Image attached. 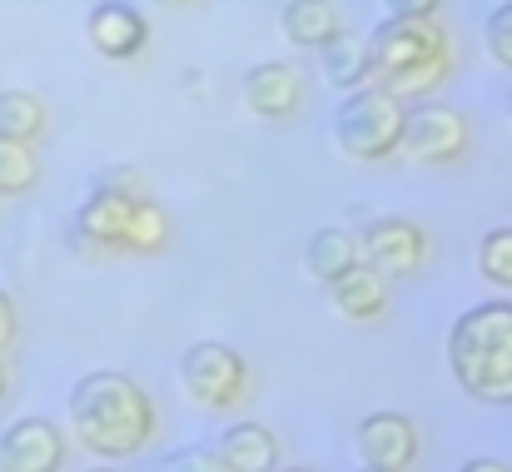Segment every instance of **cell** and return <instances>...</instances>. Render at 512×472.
Returning <instances> with one entry per match:
<instances>
[{
    "mask_svg": "<svg viewBox=\"0 0 512 472\" xmlns=\"http://www.w3.org/2000/svg\"><path fill=\"white\" fill-rule=\"evenodd\" d=\"M155 5H165V10H184V5H194V0H155Z\"/></svg>",
    "mask_w": 512,
    "mask_h": 472,
    "instance_id": "83f0119b",
    "label": "cell"
},
{
    "mask_svg": "<svg viewBox=\"0 0 512 472\" xmlns=\"http://www.w3.org/2000/svg\"><path fill=\"white\" fill-rule=\"evenodd\" d=\"M508 120H512V90H508Z\"/></svg>",
    "mask_w": 512,
    "mask_h": 472,
    "instance_id": "1f68e13d",
    "label": "cell"
},
{
    "mask_svg": "<svg viewBox=\"0 0 512 472\" xmlns=\"http://www.w3.org/2000/svg\"><path fill=\"white\" fill-rule=\"evenodd\" d=\"M35 179H40L35 150H30L25 140L0 135V199H20V194H30Z\"/></svg>",
    "mask_w": 512,
    "mask_h": 472,
    "instance_id": "ffe728a7",
    "label": "cell"
},
{
    "mask_svg": "<svg viewBox=\"0 0 512 472\" xmlns=\"http://www.w3.org/2000/svg\"><path fill=\"white\" fill-rule=\"evenodd\" d=\"M279 438L264 423H234L219 438V458L229 463V472H274L279 468Z\"/></svg>",
    "mask_w": 512,
    "mask_h": 472,
    "instance_id": "9a60e30c",
    "label": "cell"
},
{
    "mask_svg": "<svg viewBox=\"0 0 512 472\" xmlns=\"http://www.w3.org/2000/svg\"><path fill=\"white\" fill-rule=\"evenodd\" d=\"M45 125H50V115H45L40 95H30V90H0V135L35 145L45 135Z\"/></svg>",
    "mask_w": 512,
    "mask_h": 472,
    "instance_id": "ac0fdd59",
    "label": "cell"
},
{
    "mask_svg": "<svg viewBox=\"0 0 512 472\" xmlns=\"http://www.w3.org/2000/svg\"><path fill=\"white\" fill-rule=\"evenodd\" d=\"M368 55H373V80L378 90L408 100L433 95L448 70H453V35L433 20H413V15H383L368 35Z\"/></svg>",
    "mask_w": 512,
    "mask_h": 472,
    "instance_id": "7a4b0ae2",
    "label": "cell"
},
{
    "mask_svg": "<svg viewBox=\"0 0 512 472\" xmlns=\"http://www.w3.org/2000/svg\"><path fill=\"white\" fill-rule=\"evenodd\" d=\"M130 204L125 194H110V189H90V199L75 209V224H70V244L80 254H115L125 249V224H130Z\"/></svg>",
    "mask_w": 512,
    "mask_h": 472,
    "instance_id": "8fae6325",
    "label": "cell"
},
{
    "mask_svg": "<svg viewBox=\"0 0 512 472\" xmlns=\"http://www.w3.org/2000/svg\"><path fill=\"white\" fill-rule=\"evenodd\" d=\"M170 244V219H165V209L145 194V199H135L130 204V224H125V249L130 254H160Z\"/></svg>",
    "mask_w": 512,
    "mask_h": 472,
    "instance_id": "d6986e66",
    "label": "cell"
},
{
    "mask_svg": "<svg viewBox=\"0 0 512 472\" xmlns=\"http://www.w3.org/2000/svg\"><path fill=\"white\" fill-rule=\"evenodd\" d=\"M358 259H363V239H358L353 229H339V224L319 229V234L309 239V254H304V264H309V274H314L319 284L339 279L343 269H353Z\"/></svg>",
    "mask_w": 512,
    "mask_h": 472,
    "instance_id": "e0dca14e",
    "label": "cell"
},
{
    "mask_svg": "<svg viewBox=\"0 0 512 472\" xmlns=\"http://www.w3.org/2000/svg\"><path fill=\"white\" fill-rule=\"evenodd\" d=\"M279 30L294 50H324L343 30V10L334 0H289L279 10Z\"/></svg>",
    "mask_w": 512,
    "mask_h": 472,
    "instance_id": "5bb4252c",
    "label": "cell"
},
{
    "mask_svg": "<svg viewBox=\"0 0 512 472\" xmlns=\"http://www.w3.org/2000/svg\"><path fill=\"white\" fill-rule=\"evenodd\" d=\"M319 60H324V80H329L334 90H363V85L373 80L368 40H358V35H348V30H339V35L319 50Z\"/></svg>",
    "mask_w": 512,
    "mask_h": 472,
    "instance_id": "2e32d148",
    "label": "cell"
},
{
    "mask_svg": "<svg viewBox=\"0 0 512 472\" xmlns=\"http://www.w3.org/2000/svg\"><path fill=\"white\" fill-rule=\"evenodd\" d=\"M165 472H229V463L219 458V448H179L165 458Z\"/></svg>",
    "mask_w": 512,
    "mask_h": 472,
    "instance_id": "cb8c5ba5",
    "label": "cell"
},
{
    "mask_svg": "<svg viewBox=\"0 0 512 472\" xmlns=\"http://www.w3.org/2000/svg\"><path fill=\"white\" fill-rule=\"evenodd\" d=\"M448 368L478 403L512 408V304H478L448 333Z\"/></svg>",
    "mask_w": 512,
    "mask_h": 472,
    "instance_id": "3957f363",
    "label": "cell"
},
{
    "mask_svg": "<svg viewBox=\"0 0 512 472\" xmlns=\"http://www.w3.org/2000/svg\"><path fill=\"white\" fill-rule=\"evenodd\" d=\"M473 145V130L463 120V110L438 105V100H418L403 115V155L413 164H458Z\"/></svg>",
    "mask_w": 512,
    "mask_h": 472,
    "instance_id": "8992f818",
    "label": "cell"
},
{
    "mask_svg": "<svg viewBox=\"0 0 512 472\" xmlns=\"http://www.w3.org/2000/svg\"><path fill=\"white\" fill-rule=\"evenodd\" d=\"M363 259L383 274V279H403V274H418L428 264V234L413 224V219H373L363 234Z\"/></svg>",
    "mask_w": 512,
    "mask_h": 472,
    "instance_id": "ba28073f",
    "label": "cell"
},
{
    "mask_svg": "<svg viewBox=\"0 0 512 472\" xmlns=\"http://www.w3.org/2000/svg\"><path fill=\"white\" fill-rule=\"evenodd\" d=\"M179 383L189 393V403L209 408V413H224L244 398L249 388V363L239 348L229 343H194L179 363Z\"/></svg>",
    "mask_w": 512,
    "mask_h": 472,
    "instance_id": "5b68a950",
    "label": "cell"
},
{
    "mask_svg": "<svg viewBox=\"0 0 512 472\" xmlns=\"http://www.w3.org/2000/svg\"><path fill=\"white\" fill-rule=\"evenodd\" d=\"M403 115L408 105L378 85L348 90V100L334 110V145L358 164H383L403 150Z\"/></svg>",
    "mask_w": 512,
    "mask_h": 472,
    "instance_id": "277c9868",
    "label": "cell"
},
{
    "mask_svg": "<svg viewBox=\"0 0 512 472\" xmlns=\"http://www.w3.org/2000/svg\"><path fill=\"white\" fill-rule=\"evenodd\" d=\"M274 472H314V468H274Z\"/></svg>",
    "mask_w": 512,
    "mask_h": 472,
    "instance_id": "f546056e",
    "label": "cell"
},
{
    "mask_svg": "<svg viewBox=\"0 0 512 472\" xmlns=\"http://www.w3.org/2000/svg\"><path fill=\"white\" fill-rule=\"evenodd\" d=\"M239 100H244V110H249L254 120H269V125L294 120L299 105H304V75H299V65H289V60H259V65L244 70Z\"/></svg>",
    "mask_w": 512,
    "mask_h": 472,
    "instance_id": "52a82bcc",
    "label": "cell"
},
{
    "mask_svg": "<svg viewBox=\"0 0 512 472\" xmlns=\"http://www.w3.org/2000/svg\"><path fill=\"white\" fill-rule=\"evenodd\" d=\"M358 472H388V468H368V463H363V468H358Z\"/></svg>",
    "mask_w": 512,
    "mask_h": 472,
    "instance_id": "4dcf8cb0",
    "label": "cell"
},
{
    "mask_svg": "<svg viewBox=\"0 0 512 472\" xmlns=\"http://www.w3.org/2000/svg\"><path fill=\"white\" fill-rule=\"evenodd\" d=\"M483 40H488V55H493L503 70H512V0H503V5L483 20Z\"/></svg>",
    "mask_w": 512,
    "mask_h": 472,
    "instance_id": "7402d4cb",
    "label": "cell"
},
{
    "mask_svg": "<svg viewBox=\"0 0 512 472\" xmlns=\"http://www.w3.org/2000/svg\"><path fill=\"white\" fill-rule=\"evenodd\" d=\"M353 448L368 468H388V472H408L418 458V428L403 413H368L353 433Z\"/></svg>",
    "mask_w": 512,
    "mask_h": 472,
    "instance_id": "7c38bea8",
    "label": "cell"
},
{
    "mask_svg": "<svg viewBox=\"0 0 512 472\" xmlns=\"http://www.w3.org/2000/svg\"><path fill=\"white\" fill-rule=\"evenodd\" d=\"M90 472H115V468H90Z\"/></svg>",
    "mask_w": 512,
    "mask_h": 472,
    "instance_id": "d6a6232c",
    "label": "cell"
},
{
    "mask_svg": "<svg viewBox=\"0 0 512 472\" xmlns=\"http://www.w3.org/2000/svg\"><path fill=\"white\" fill-rule=\"evenodd\" d=\"M90 189H110V194H125V199H145V194H150L145 179H140L130 164H110V169H100V174L90 179Z\"/></svg>",
    "mask_w": 512,
    "mask_h": 472,
    "instance_id": "603a6c76",
    "label": "cell"
},
{
    "mask_svg": "<svg viewBox=\"0 0 512 472\" xmlns=\"http://www.w3.org/2000/svg\"><path fill=\"white\" fill-rule=\"evenodd\" d=\"M85 40L105 55V60H135L150 45V20L145 10H135L130 0H100L85 15Z\"/></svg>",
    "mask_w": 512,
    "mask_h": 472,
    "instance_id": "30bf717a",
    "label": "cell"
},
{
    "mask_svg": "<svg viewBox=\"0 0 512 472\" xmlns=\"http://www.w3.org/2000/svg\"><path fill=\"white\" fill-rule=\"evenodd\" d=\"M388 15H413V20H433L443 10V0H383Z\"/></svg>",
    "mask_w": 512,
    "mask_h": 472,
    "instance_id": "d4e9b609",
    "label": "cell"
},
{
    "mask_svg": "<svg viewBox=\"0 0 512 472\" xmlns=\"http://www.w3.org/2000/svg\"><path fill=\"white\" fill-rule=\"evenodd\" d=\"M324 289H329V304L348 323H378V318L388 314V279L368 259H358L353 269H343L339 279H329Z\"/></svg>",
    "mask_w": 512,
    "mask_h": 472,
    "instance_id": "4fadbf2b",
    "label": "cell"
},
{
    "mask_svg": "<svg viewBox=\"0 0 512 472\" xmlns=\"http://www.w3.org/2000/svg\"><path fill=\"white\" fill-rule=\"evenodd\" d=\"M0 398H5V363H0Z\"/></svg>",
    "mask_w": 512,
    "mask_h": 472,
    "instance_id": "f1b7e54d",
    "label": "cell"
},
{
    "mask_svg": "<svg viewBox=\"0 0 512 472\" xmlns=\"http://www.w3.org/2000/svg\"><path fill=\"white\" fill-rule=\"evenodd\" d=\"M10 338H15V304H10V294L0 289V348H10Z\"/></svg>",
    "mask_w": 512,
    "mask_h": 472,
    "instance_id": "484cf974",
    "label": "cell"
},
{
    "mask_svg": "<svg viewBox=\"0 0 512 472\" xmlns=\"http://www.w3.org/2000/svg\"><path fill=\"white\" fill-rule=\"evenodd\" d=\"M458 472H512L508 463H498V458H468Z\"/></svg>",
    "mask_w": 512,
    "mask_h": 472,
    "instance_id": "4316f807",
    "label": "cell"
},
{
    "mask_svg": "<svg viewBox=\"0 0 512 472\" xmlns=\"http://www.w3.org/2000/svg\"><path fill=\"white\" fill-rule=\"evenodd\" d=\"M70 433L95 458H135L155 438V403L130 373L95 368L70 388Z\"/></svg>",
    "mask_w": 512,
    "mask_h": 472,
    "instance_id": "6da1fadb",
    "label": "cell"
},
{
    "mask_svg": "<svg viewBox=\"0 0 512 472\" xmlns=\"http://www.w3.org/2000/svg\"><path fill=\"white\" fill-rule=\"evenodd\" d=\"M65 433L50 418H15L0 433V472H60Z\"/></svg>",
    "mask_w": 512,
    "mask_h": 472,
    "instance_id": "9c48e42d",
    "label": "cell"
},
{
    "mask_svg": "<svg viewBox=\"0 0 512 472\" xmlns=\"http://www.w3.org/2000/svg\"><path fill=\"white\" fill-rule=\"evenodd\" d=\"M478 274L498 289H512V229H488L478 244Z\"/></svg>",
    "mask_w": 512,
    "mask_h": 472,
    "instance_id": "44dd1931",
    "label": "cell"
}]
</instances>
